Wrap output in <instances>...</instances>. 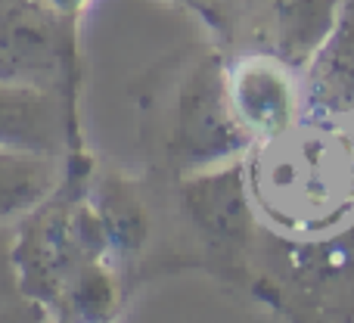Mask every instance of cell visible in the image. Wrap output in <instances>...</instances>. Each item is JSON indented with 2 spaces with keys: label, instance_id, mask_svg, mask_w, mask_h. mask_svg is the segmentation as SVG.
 Listing matches in <instances>:
<instances>
[{
  "label": "cell",
  "instance_id": "9c48e42d",
  "mask_svg": "<svg viewBox=\"0 0 354 323\" xmlns=\"http://www.w3.org/2000/svg\"><path fill=\"white\" fill-rule=\"evenodd\" d=\"M53 16H75V12L84 6V0H41Z\"/></svg>",
  "mask_w": 354,
  "mask_h": 323
},
{
  "label": "cell",
  "instance_id": "5b68a950",
  "mask_svg": "<svg viewBox=\"0 0 354 323\" xmlns=\"http://www.w3.org/2000/svg\"><path fill=\"white\" fill-rule=\"evenodd\" d=\"M66 147V118L44 87L0 78V149L59 156Z\"/></svg>",
  "mask_w": 354,
  "mask_h": 323
},
{
  "label": "cell",
  "instance_id": "277c9868",
  "mask_svg": "<svg viewBox=\"0 0 354 323\" xmlns=\"http://www.w3.org/2000/svg\"><path fill=\"white\" fill-rule=\"evenodd\" d=\"M227 87L239 122L255 143L286 137L299 116V91L280 59L270 56H243L227 66Z\"/></svg>",
  "mask_w": 354,
  "mask_h": 323
},
{
  "label": "cell",
  "instance_id": "ba28073f",
  "mask_svg": "<svg viewBox=\"0 0 354 323\" xmlns=\"http://www.w3.org/2000/svg\"><path fill=\"white\" fill-rule=\"evenodd\" d=\"M333 6L336 0H277L280 41L289 56H308L333 31Z\"/></svg>",
  "mask_w": 354,
  "mask_h": 323
},
{
  "label": "cell",
  "instance_id": "7a4b0ae2",
  "mask_svg": "<svg viewBox=\"0 0 354 323\" xmlns=\"http://www.w3.org/2000/svg\"><path fill=\"white\" fill-rule=\"evenodd\" d=\"M255 137L239 122L227 87V66L218 56L202 59L187 75L177 97L171 153L187 171L243 159Z\"/></svg>",
  "mask_w": 354,
  "mask_h": 323
},
{
  "label": "cell",
  "instance_id": "3957f363",
  "mask_svg": "<svg viewBox=\"0 0 354 323\" xmlns=\"http://www.w3.org/2000/svg\"><path fill=\"white\" fill-rule=\"evenodd\" d=\"M183 212L193 227L218 249H239L255 227V205L245 165L239 159L189 171L183 181Z\"/></svg>",
  "mask_w": 354,
  "mask_h": 323
},
{
  "label": "cell",
  "instance_id": "30bf717a",
  "mask_svg": "<svg viewBox=\"0 0 354 323\" xmlns=\"http://www.w3.org/2000/svg\"><path fill=\"white\" fill-rule=\"evenodd\" d=\"M180 3L196 6V10H199V12H205V16H208V10H212V6H208V0H180Z\"/></svg>",
  "mask_w": 354,
  "mask_h": 323
},
{
  "label": "cell",
  "instance_id": "8992f818",
  "mask_svg": "<svg viewBox=\"0 0 354 323\" xmlns=\"http://www.w3.org/2000/svg\"><path fill=\"white\" fill-rule=\"evenodd\" d=\"M62 187L56 156L0 149V221L25 218Z\"/></svg>",
  "mask_w": 354,
  "mask_h": 323
},
{
  "label": "cell",
  "instance_id": "52a82bcc",
  "mask_svg": "<svg viewBox=\"0 0 354 323\" xmlns=\"http://www.w3.org/2000/svg\"><path fill=\"white\" fill-rule=\"evenodd\" d=\"M93 208H97V218H100V224H103L106 243H109L112 249L137 252L147 243L149 218L128 183H122L118 177H106V181L100 183Z\"/></svg>",
  "mask_w": 354,
  "mask_h": 323
},
{
  "label": "cell",
  "instance_id": "6da1fadb",
  "mask_svg": "<svg viewBox=\"0 0 354 323\" xmlns=\"http://www.w3.org/2000/svg\"><path fill=\"white\" fill-rule=\"evenodd\" d=\"M109 249L97 208L84 202H53L25 214L12 261L19 270V289L41 305L66 308L72 283L87 261H97Z\"/></svg>",
  "mask_w": 354,
  "mask_h": 323
}]
</instances>
